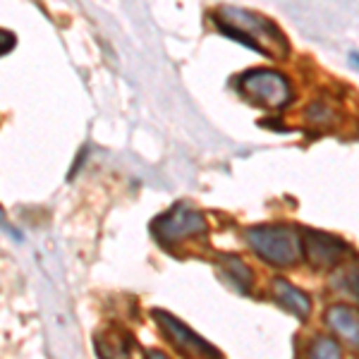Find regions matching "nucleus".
Masks as SVG:
<instances>
[{
    "instance_id": "obj_2",
    "label": "nucleus",
    "mask_w": 359,
    "mask_h": 359,
    "mask_svg": "<svg viewBox=\"0 0 359 359\" xmlns=\"http://www.w3.org/2000/svg\"><path fill=\"white\" fill-rule=\"evenodd\" d=\"M240 91L254 106L269 108V111H283L292 103L294 89L290 77L271 67L247 69L240 74Z\"/></svg>"
},
{
    "instance_id": "obj_1",
    "label": "nucleus",
    "mask_w": 359,
    "mask_h": 359,
    "mask_svg": "<svg viewBox=\"0 0 359 359\" xmlns=\"http://www.w3.org/2000/svg\"><path fill=\"white\" fill-rule=\"evenodd\" d=\"M218 32L225 34L233 41L247 46L249 50L259 55H280L287 50V41L273 22L266 20L264 15H257L252 10L242 8H223L213 17Z\"/></svg>"
},
{
    "instance_id": "obj_14",
    "label": "nucleus",
    "mask_w": 359,
    "mask_h": 359,
    "mask_svg": "<svg viewBox=\"0 0 359 359\" xmlns=\"http://www.w3.org/2000/svg\"><path fill=\"white\" fill-rule=\"evenodd\" d=\"M355 292H357V297H359V273L355 276Z\"/></svg>"
},
{
    "instance_id": "obj_9",
    "label": "nucleus",
    "mask_w": 359,
    "mask_h": 359,
    "mask_svg": "<svg viewBox=\"0 0 359 359\" xmlns=\"http://www.w3.org/2000/svg\"><path fill=\"white\" fill-rule=\"evenodd\" d=\"M306 359H343V352L333 338H316L306 352Z\"/></svg>"
},
{
    "instance_id": "obj_13",
    "label": "nucleus",
    "mask_w": 359,
    "mask_h": 359,
    "mask_svg": "<svg viewBox=\"0 0 359 359\" xmlns=\"http://www.w3.org/2000/svg\"><path fill=\"white\" fill-rule=\"evenodd\" d=\"M350 60L355 62V67L359 69V53H350Z\"/></svg>"
},
{
    "instance_id": "obj_4",
    "label": "nucleus",
    "mask_w": 359,
    "mask_h": 359,
    "mask_svg": "<svg viewBox=\"0 0 359 359\" xmlns=\"http://www.w3.org/2000/svg\"><path fill=\"white\" fill-rule=\"evenodd\" d=\"M199 233H206V221L201 218V213L192 211V208L184 204L170 208L165 216H161L154 223V235L158 240H168V242H175L182 240V237H192Z\"/></svg>"
},
{
    "instance_id": "obj_3",
    "label": "nucleus",
    "mask_w": 359,
    "mask_h": 359,
    "mask_svg": "<svg viewBox=\"0 0 359 359\" xmlns=\"http://www.w3.org/2000/svg\"><path fill=\"white\" fill-rule=\"evenodd\" d=\"M247 242L269 264L290 266L302 254V237L287 225H257L247 230Z\"/></svg>"
},
{
    "instance_id": "obj_12",
    "label": "nucleus",
    "mask_w": 359,
    "mask_h": 359,
    "mask_svg": "<svg viewBox=\"0 0 359 359\" xmlns=\"http://www.w3.org/2000/svg\"><path fill=\"white\" fill-rule=\"evenodd\" d=\"M147 359H170V357L163 355V352H158V350H151V352L147 355Z\"/></svg>"
},
{
    "instance_id": "obj_7",
    "label": "nucleus",
    "mask_w": 359,
    "mask_h": 359,
    "mask_svg": "<svg viewBox=\"0 0 359 359\" xmlns=\"http://www.w3.org/2000/svg\"><path fill=\"white\" fill-rule=\"evenodd\" d=\"M326 323L350 345H359V311L352 306L338 304L331 306L326 314Z\"/></svg>"
},
{
    "instance_id": "obj_6",
    "label": "nucleus",
    "mask_w": 359,
    "mask_h": 359,
    "mask_svg": "<svg viewBox=\"0 0 359 359\" xmlns=\"http://www.w3.org/2000/svg\"><path fill=\"white\" fill-rule=\"evenodd\" d=\"M304 235L306 237H302V252L316 269H328V266H333L340 259V254L345 252V245L333 235L314 233V230H306Z\"/></svg>"
},
{
    "instance_id": "obj_5",
    "label": "nucleus",
    "mask_w": 359,
    "mask_h": 359,
    "mask_svg": "<svg viewBox=\"0 0 359 359\" xmlns=\"http://www.w3.org/2000/svg\"><path fill=\"white\" fill-rule=\"evenodd\" d=\"M156 321L161 323V328L165 331V338H170L182 352H189V355H201V357H213L218 359V352L213 350L206 340H201L192 328H187L182 321H177L175 316L165 314V311H156Z\"/></svg>"
},
{
    "instance_id": "obj_8",
    "label": "nucleus",
    "mask_w": 359,
    "mask_h": 359,
    "mask_svg": "<svg viewBox=\"0 0 359 359\" xmlns=\"http://www.w3.org/2000/svg\"><path fill=\"white\" fill-rule=\"evenodd\" d=\"M273 292H276V297H278V302H280L285 309H290L294 316H309V311H311V302H309V297L299 290V287H294L290 285L287 280H278L273 283Z\"/></svg>"
},
{
    "instance_id": "obj_11",
    "label": "nucleus",
    "mask_w": 359,
    "mask_h": 359,
    "mask_svg": "<svg viewBox=\"0 0 359 359\" xmlns=\"http://www.w3.org/2000/svg\"><path fill=\"white\" fill-rule=\"evenodd\" d=\"M13 46H15V36H13V34H8V32H3V29H0V53L10 50Z\"/></svg>"
},
{
    "instance_id": "obj_10",
    "label": "nucleus",
    "mask_w": 359,
    "mask_h": 359,
    "mask_svg": "<svg viewBox=\"0 0 359 359\" xmlns=\"http://www.w3.org/2000/svg\"><path fill=\"white\" fill-rule=\"evenodd\" d=\"M225 273L240 283L242 290L249 292V287H252V271H249L240 259H228V262H225Z\"/></svg>"
}]
</instances>
